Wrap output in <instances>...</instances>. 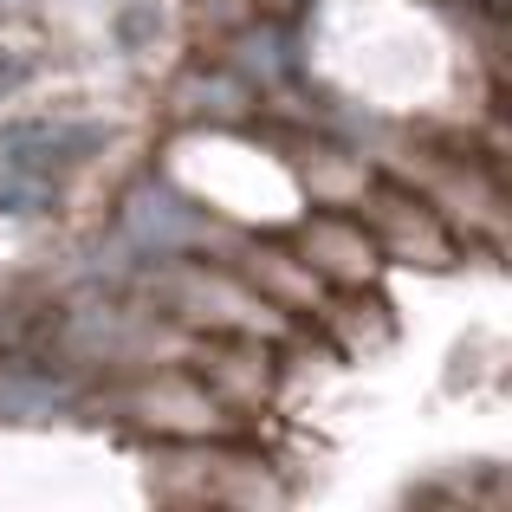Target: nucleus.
Segmentation results:
<instances>
[{
    "instance_id": "f257e3e1",
    "label": "nucleus",
    "mask_w": 512,
    "mask_h": 512,
    "mask_svg": "<svg viewBox=\"0 0 512 512\" xmlns=\"http://www.w3.org/2000/svg\"><path fill=\"white\" fill-rule=\"evenodd\" d=\"M143 474L163 512H292L286 474L234 441H150Z\"/></svg>"
},
{
    "instance_id": "f03ea898",
    "label": "nucleus",
    "mask_w": 512,
    "mask_h": 512,
    "mask_svg": "<svg viewBox=\"0 0 512 512\" xmlns=\"http://www.w3.org/2000/svg\"><path fill=\"white\" fill-rule=\"evenodd\" d=\"M137 299H150L169 325L188 331V338H266V344H292L299 338V325H292L273 299H260L234 266L195 260V253L143 266V292Z\"/></svg>"
},
{
    "instance_id": "7ed1b4c3",
    "label": "nucleus",
    "mask_w": 512,
    "mask_h": 512,
    "mask_svg": "<svg viewBox=\"0 0 512 512\" xmlns=\"http://www.w3.org/2000/svg\"><path fill=\"white\" fill-rule=\"evenodd\" d=\"M98 415L137 428L143 441H227L234 435V415L208 396L188 363H156V370H130L117 389H104Z\"/></svg>"
},
{
    "instance_id": "20e7f679",
    "label": "nucleus",
    "mask_w": 512,
    "mask_h": 512,
    "mask_svg": "<svg viewBox=\"0 0 512 512\" xmlns=\"http://www.w3.org/2000/svg\"><path fill=\"white\" fill-rule=\"evenodd\" d=\"M357 221L370 227V240L383 247V260L409 266V273H454L461 253H467L461 234H454V227L441 221L415 188L389 182V175H376V182H370V195L357 201Z\"/></svg>"
},
{
    "instance_id": "39448f33",
    "label": "nucleus",
    "mask_w": 512,
    "mask_h": 512,
    "mask_svg": "<svg viewBox=\"0 0 512 512\" xmlns=\"http://www.w3.org/2000/svg\"><path fill=\"white\" fill-rule=\"evenodd\" d=\"M279 350L286 344H266V338H195L188 344V370L208 383V396L234 422H247V415L273 409L279 396Z\"/></svg>"
},
{
    "instance_id": "423d86ee",
    "label": "nucleus",
    "mask_w": 512,
    "mask_h": 512,
    "mask_svg": "<svg viewBox=\"0 0 512 512\" xmlns=\"http://www.w3.org/2000/svg\"><path fill=\"white\" fill-rule=\"evenodd\" d=\"M286 247L299 253V260L312 266L331 292H370L376 279H383V266H389L383 247L370 240V227H363L357 214H344V208L305 214V221L286 234Z\"/></svg>"
},
{
    "instance_id": "0eeeda50",
    "label": "nucleus",
    "mask_w": 512,
    "mask_h": 512,
    "mask_svg": "<svg viewBox=\"0 0 512 512\" xmlns=\"http://www.w3.org/2000/svg\"><path fill=\"white\" fill-rule=\"evenodd\" d=\"M227 266H234V273L247 279L260 299H273L279 312L292 318V325H312V318L331 305V286L299 260V253L286 247V240H260V234H247V240L234 247V260H227Z\"/></svg>"
},
{
    "instance_id": "6e6552de",
    "label": "nucleus",
    "mask_w": 512,
    "mask_h": 512,
    "mask_svg": "<svg viewBox=\"0 0 512 512\" xmlns=\"http://www.w3.org/2000/svg\"><path fill=\"white\" fill-rule=\"evenodd\" d=\"M214 59H221L240 85H253L260 98H273V91H286L292 78H305V39H299L292 20L253 13L240 33H227L221 46H214Z\"/></svg>"
},
{
    "instance_id": "1a4fd4ad",
    "label": "nucleus",
    "mask_w": 512,
    "mask_h": 512,
    "mask_svg": "<svg viewBox=\"0 0 512 512\" xmlns=\"http://www.w3.org/2000/svg\"><path fill=\"white\" fill-rule=\"evenodd\" d=\"M175 117L195 130H253L260 124V91L240 85L221 59H208L175 85Z\"/></svg>"
},
{
    "instance_id": "9d476101",
    "label": "nucleus",
    "mask_w": 512,
    "mask_h": 512,
    "mask_svg": "<svg viewBox=\"0 0 512 512\" xmlns=\"http://www.w3.org/2000/svg\"><path fill=\"white\" fill-rule=\"evenodd\" d=\"M312 331L325 338L338 357H376V350L396 344V312H389L383 292H331V305L312 318Z\"/></svg>"
},
{
    "instance_id": "9b49d317",
    "label": "nucleus",
    "mask_w": 512,
    "mask_h": 512,
    "mask_svg": "<svg viewBox=\"0 0 512 512\" xmlns=\"http://www.w3.org/2000/svg\"><path fill=\"white\" fill-rule=\"evenodd\" d=\"M474 143H480V150H487V163L500 169V175H506V188H512V111H500V117H493V124L480 130Z\"/></svg>"
},
{
    "instance_id": "f8f14e48",
    "label": "nucleus",
    "mask_w": 512,
    "mask_h": 512,
    "mask_svg": "<svg viewBox=\"0 0 512 512\" xmlns=\"http://www.w3.org/2000/svg\"><path fill=\"white\" fill-rule=\"evenodd\" d=\"M318 7V0H260V13H273V20H292V13Z\"/></svg>"
},
{
    "instance_id": "ddd939ff",
    "label": "nucleus",
    "mask_w": 512,
    "mask_h": 512,
    "mask_svg": "<svg viewBox=\"0 0 512 512\" xmlns=\"http://www.w3.org/2000/svg\"><path fill=\"white\" fill-rule=\"evenodd\" d=\"M415 512H467V506H461V500H454V493H448V487H441V493H435V500H415Z\"/></svg>"
}]
</instances>
